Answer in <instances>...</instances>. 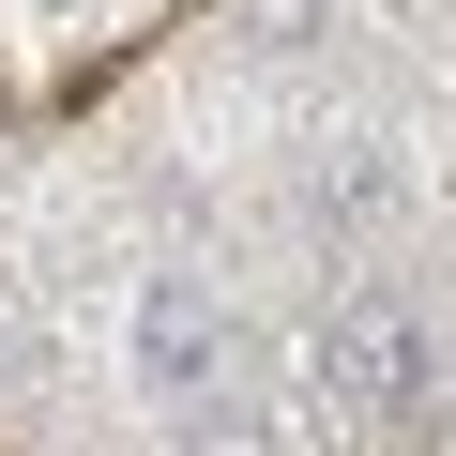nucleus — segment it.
I'll list each match as a JSON object with an SVG mask.
<instances>
[{
    "mask_svg": "<svg viewBox=\"0 0 456 456\" xmlns=\"http://www.w3.org/2000/svg\"><path fill=\"white\" fill-rule=\"evenodd\" d=\"M183 456H274V426H259V395H228V380H213V395L183 411Z\"/></svg>",
    "mask_w": 456,
    "mask_h": 456,
    "instance_id": "nucleus-3",
    "label": "nucleus"
},
{
    "mask_svg": "<svg viewBox=\"0 0 456 456\" xmlns=\"http://www.w3.org/2000/svg\"><path fill=\"white\" fill-rule=\"evenodd\" d=\"M320 395L350 426H380V441H426L456 411V365H441L411 289H350V305H320Z\"/></svg>",
    "mask_w": 456,
    "mask_h": 456,
    "instance_id": "nucleus-1",
    "label": "nucleus"
},
{
    "mask_svg": "<svg viewBox=\"0 0 456 456\" xmlns=\"http://www.w3.org/2000/svg\"><path fill=\"white\" fill-rule=\"evenodd\" d=\"M213 380H228L213 289H198V274H152V289H137V395H152V411H198Z\"/></svg>",
    "mask_w": 456,
    "mask_h": 456,
    "instance_id": "nucleus-2",
    "label": "nucleus"
}]
</instances>
